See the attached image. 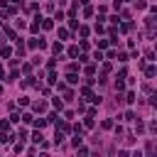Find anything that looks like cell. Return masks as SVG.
<instances>
[{
    "instance_id": "4fadbf2b",
    "label": "cell",
    "mask_w": 157,
    "mask_h": 157,
    "mask_svg": "<svg viewBox=\"0 0 157 157\" xmlns=\"http://www.w3.org/2000/svg\"><path fill=\"white\" fill-rule=\"evenodd\" d=\"M69 27H71V30H78V20L71 17V20H69Z\"/></svg>"
},
{
    "instance_id": "9a60e30c",
    "label": "cell",
    "mask_w": 157,
    "mask_h": 157,
    "mask_svg": "<svg viewBox=\"0 0 157 157\" xmlns=\"http://www.w3.org/2000/svg\"><path fill=\"white\" fill-rule=\"evenodd\" d=\"M54 108H56V111H62V108H64V103L59 101V98H54Z\"/></svg>"
},
{
    "instance_id": "ac0fdd59",
    "label": "cell",
    "mask_w": 157,
    "mask_h": 157,
    "mask_svg": "<svg viewBox=\"0 0 157 157\" xmlns=\"http://www.w3.org/2000/svg\"><path fill=\"white\" fill-rule=\"evenodd\" d=\"M47 81H49V84H54V81H56V74H54V71H49V76H47Z\"/></svg>"
},
{
    "instance_id": "2e32d148",
    "label": "cell",
    "mask_w": 157,
    "mask_h": 157,
    "mask_svg": "<svg viewBox=\"0 0 157 157\" xmlns=\"http://www.w3.org/2000/svg\"><path fill=\"white\" fill-rule=\"evenodd\" d=\"M20 118H22V120H25V123H32V120H34V118H32L30 113H25V115H20Z\"/></svg>"
},
{
    "instance_id": "7402d4cb",
    "label": "cell",
    "mask_w": 157,
    "mask_h": 157,
    "mask_svg": "<svg viewBox=\"0 0 157 157\" xmlns=\"http://www.w3.org/2000/svg\"><path fill=\"white\" fill-rule=\"evenodd\" d=\"M0 93H3V86H0Z\"/></svg>"
},
{
    "instance_id": "8992f818",
    "label": "cell",
    "mask_w": 157,
    "mask_h": 157,
    "mask_svg": "<svg viewBox=\"0 0 157 157\" xmlns=\"http://www.w3.org/2000/svg\"><path fill=\"white\" fill-rule=\"evenodd\" d=\"M59 39H69V30L66 27H59Z\"/></svg>"
},
{
    "instance_id": "ffe728a7",
    "label": "cell",
    "mask_w": 157,
    "mask_h": 157,
    "mask_svg": "<svg viewBox=\"0 0 157 157\" xmlns=\"http://www.w3.org/2000/svg\"><path fill=\"white\" fill-rule=\"evenodd\" d=\"M0 27H3V20H0Z\"/></svg>"
},
{
    "instance_id": "ba28073f",
    "label": "cell",
    "mask_w": 157,
    "mask_h": 157,
    "mask_svg": "<svg viewBox=\"0 0 157 157\" xmlns=\"http://www.w3.org/2000/svg\"><path fill=\"white\" fill-rule=\"evenodd\" d=\"M34 111H37V113H44V111H47V103H42V101L34 103Z\"/></svg>"
},
{
    "instance_id": "3957f363",
    "label": "cell",
    "mask_w": 157,
    "mask_h": 157,
    "mask_svg": "<svg viewBox=\"0 0 157 157\" xmlns=\"http://www.w3.org/2000/svg\"><path fill=\"white\" fill-rule=\"evenodd\" d=\"M56 130H62V133H69L71 128H69V123H66V120H59V123H56Z\"/></svg>"
},
{
    "instance_id": "6da1fadb",
    "label": "cell",
    "mask_w": 157,
    "mask_h": 157,
    "mask_svg": "<svg viewBox=\"0 0 157 157\" xmlns=\"http://www.w3.org/2000/svg\"><path fill=\"white\" fill-rule=\"evenodd\" d=\"M81 96L86 98V101H91V103H98V98H96V93H93V91H91L88 86H84V88H81Z\"/></svg>"
},
{
    "instance_id": "52a82bcc",
    "label": "cell",
    "mask_w": 157,
    "mask_h": 157,
    "mask_svg": "<svg viewBox=\"0 0 157 157\" xmlns=\"http://www.w3.org/2000/svg\"><path fill=\"white\" fill-rule=\"evenodd\" d=\"M66 81H69V84H76V81H78V76H76V71H69V76H66Z\"/></svg>"
},
{
    "instance_id": "7a4b0ae2",
    "label": "cell",
    "mask_w": 157,
    "mask_h": 157,
    "mask_svg": "<svg viewBox=\"0 0 157 157\" xmlns=\"http://www.w3.org/2000/svg\"><path fill=\"white\" fill-rule=\"evenodd\" d=\"M30 47H32V49H44V47H47V42H44L42 37H39V39L34 37V39H30Z\"/></svg>"
},
{
    "instance_id": "8fae6325",
    "label": "cell",
    "mask_w": 157,
    "mask_h": 157,
    "mask_svg": "<svg viewBox=\"0 0 157 157\" xmlns=\"http://www.w3.org/2000/svg\"><path fill=\"white\" fill-rule=\"evenodd\" d=\"M123 101H128V103H133V101H135V93H133V91H130V93H125V96H123Z\"/></svg>"
},
{
    "instance_id": "d6986e66",
    "label": "cell",
    "mask_w": 157,
    "mask_h": 157,
    "mask_svg": "<svg viewBox=\"0 0 157 157\" xmlns=\"http://www.w3.org/2000/svg\"><path fill=\"white\" fill-rule=\"evenodd\" d=\"M0 78H5V69L3 66H0Z\"/></svg>"
},
{
    "instance_id": "5b68a950",
    "label": "cell",
    "mask_w": 157,
    "mask_h": 157,
    "mask_svg": "<svg viewBox=\"0 0 157 157\" xmlns=\"http://www.w3.org/2000/svg\"><path fill=\"white\" fill-rule=\"evenodd\" d=\"M145 74H147V78H152V76L157 74V69H155V66L150 64V66H145Z\"/></svg>"
},
{
    "instance_id": "277c9868",
    "label": "cell",
    "mask_w": 157,
    "mask_h": 157,
    "mask_svg": "<svg viewBox=\"0 0 157 157\" xmlns=\"http://www.w3.org/2000/svg\"><path fill=\"white\" fill-rule=\"evenodd\" d=\"M10 54H12V49H10V47H5V44H3V47H0V56H5V59H8Z\"/></svg>"
},
{
    "instance_id": "5bb4252c",
    "label": "cell",
    "mask_w": 157,
    "mask_h": 157,
    "mask_svg": "<svg viewBox=\"0 0 157 157\" xmlns=\"http://www.w3.org/2000/svg\"><path fill=\"white\" fill-rule=\"evenodd\" d=\"M69 56H78V47H69Z\"/></svg>"
},
{
    "instance_id": "30bf717a",
    "label": "cell",
    "mask_w": 157,
    "mask_h": 157,
    "mask_svg": "<svg viewBox=\"0 0 157 157\" xmlns=\"http://www.w3.org/2000/svg\"><path fill=\"white\" fill-rule=\"evenodd\" d=\"M15 52H17L20 56H22V54H25V44H22V42H17V47H15Z\"/></svg>"
},
{
    "instance_id": "e0dca14e",
    "label": "cell",
    "mask_w": 157,
    "mask_h": 157,
    "mask_svg": "<svg viewBox=\"0 0 157 157\" xmlns=\"http://www.w3.org/2000/svg\"><path fill=\"white\" fill-rule=\"evenodd\" d=\"M62 49H64V44H62V42H56V44H54V52H56V54H62Z\"/></svg>"
},
{
    "instance_id": "9c48e42d",
    "label": "cell",
    "mask_w": 157,
    "mask_h": 157,
    "mask_svg": "<svg viewBox=\"0 0 157 157\" xmlns=\"http://www.w3.org/2000/svg\"><path fill=\"white\" fill-rule=\"evenodd\" d=\"M0 130L8 133V130H10V120H0Z\"/></svg>"
},
{
    "instance_id": "44dd1931",
    "label": "cell",
    "mask_w": 157,
    "mask_h": 157,
    "mask_svg": "<svg viewBox=\"0 0 157 157\" xmlns=\"http://www.w3.org/2000/svg\"><path fill=\"white\" fill-rule=\"evenodd\" d=\"M118 3H125V0H118Z\"/></svg>"
},
{
    "instance_id": "7c38bea8",
    "label": "cell",
    "mask_w": 157,
    "mask_h": 157,
    "mask_svg": "<svg viewBox=\"0 0 157 157\" xmlns=\"http://www.w3.org/2000/svg\"><path fill=\"white\" fill-rule=\"evenodd\" d=\"M78 34H81V37H88V27H84V25H78Z\"/></svg>"
}]
</instances>
